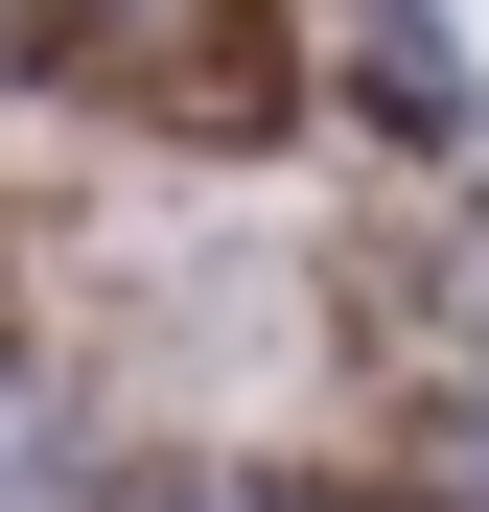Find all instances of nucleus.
Returning a JSON list of instances; mask_svg holds the SVG:
<instances>
[{
	"label": "nucleus",
	"instance_id": "nucleus-1",
	"mask_svg": "<svg viewBox=\"0 0 489 512\" xmlns=\"http://www.w3.org/2000/svg\"><path fill=\"white\" fill-rule=\"evenodd\" d=\"M420 24H443V70H466V94H489V0H420Z\"/></svg>",
	"mask_w": 489,
	"mask_h": 512
}]
</instances>
